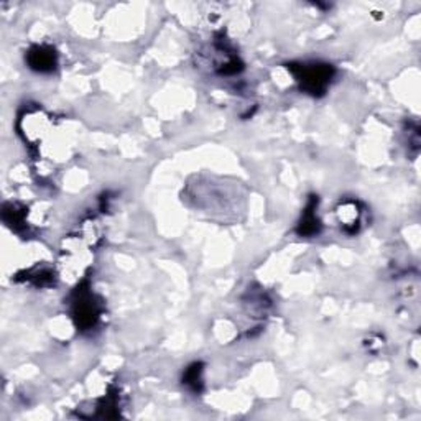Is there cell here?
<instances>
[{
  "label": "cell",
  "instance_id": "cell-2",
  "mask_svg": "<svg viewBox=\"0 0 421 421\" xmlns=\"http://www.w3.org/2000/svg\"><path fill=\"white\" fill-rule=\"evenodd\" d=\"M75 313L81 326L84 328L94 326L95 319H98L99 316V311H98V306L94 303L93 296H91L89 293H81L79 298L76 300Z\"/></svg>",
  "mask_w": 421,
  "mask_h": 421
},
{
  "label": "cell",
  "instance_id": "cell-1",
  "mask_svg": "<svg viewBox=\"0 0 421 421\" xmlns=\"http://www.w3.org/2000/svg\"><path fill=\"white\" fill-rule=\"evenodd\" d=\"M295 72L298 81H301V84H303V88L313 94L323 93L332 76L331 68L326 65H305L298 68V71Z\"/></svg>",
  "mask_w": 421,
  "mask_h": 421
},
{
  "label": "cell",
  "instance_id": "cell-3",
  "mask_svg": "<svg viewBox=\"0 0 421 421\" xmlns=\"http://www.w3.org/2000/svg\"><path fill=\"white\" fill-rule=\"evenodd\" d=\"M29 65L36 71H52L56 65L54 52L45 47H36L29 53Z\"/></svg>",
  "mask_w": 421,
  "mask_h": 421
}]
</instances>
